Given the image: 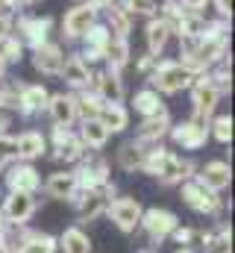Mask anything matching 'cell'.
<instances>
[{"label":"cell","mask_w":235,"mask_h":253,"mask_svg":"<svg viewBox=\"0 0 235 253\" xmlns=\"http://www.w3.org/2000/svg\"><path fill=\"white\" fill-rule=\"evenodd\" d=\"M6 65H9V62H6V59H3V56H0V80H3V77H6Z\"/></svg>","instance_id":"obj_44"},{"label":"cell","mask_w":235,"mask_h":253,"mask_svg":"<svg viewBox=\"0 0 235 253\" xmlns=\"http://www.w3.org/2000/svg\"><path fill=\"white\" fill-rule=\"evenodd\" d=\"M212 132H215V138H218L221 144H230V141H233V118H230V115H218V118L212 121Z\"/></svg>","instance_id":"obj_37"},{"label":"cell","mask_w":235,"mask_h":253,"mask_svg":"<svg viewBox=\"0 0 235 253\" xmlns=\"http://www.w3.org/2000/svg\"><path fill=\"white\" fill-rule=\"evenodd\" d=\"M176 253H194V251H191V248H179Z\"/></svg>","instance_id":"obj_46"},{"label":"cell","mask_w":235,"mask_h":253,"mask_svg":"<svg viewBox=\"0 0 235 253\" xmlns=\"http://www.w3.org/2000/svg\"><path fill=\"white\" fill-rule=\"evenodd\" d=\"M168 129H171V115H168V109H162V112H156V115H150V118L141 121V126H138V141L141 144H159V138Z\"/></svg>","instance_id":"obj_21"},{"label":"cell","mask_w":235,"mask_h":253,"mask_svg":"<svg viewBox=\"0 0 235 253\" xmlns=\"http://www.w3.org/2000/svg\"><path fill=\"white\" fill-rule=\"evenodd\" d=\"M147 53L156 59L165 47H168V39H171V27H168V21L165 18H150V24H147Z\"/></svg>","instance_id":"obj_23"},{"label":"cell","mask_w":235,"mask_h":253,"mask_svg":"<svg viewBox=\"0 0 235 253\" xmlns=\"http://www.w3.org/2000/svg\"><path fill=\"white\" fill-rule=\"evenodd\" d=\"M132 109H135L138 115L150 118V115L162 112L165 106H162V97H159L156 88H141V91H135V97H132Z\"/></svg>","instance_id":"obj_28"},{"label":"cell","mask_w":235,"mask_h":253,"mask_svg":"<svg viewBox=\"0 0 235 253\" xmlns=\"http://www.w3.org/2000/svg\"><path fill=\"white\" fill-rule=\"evenodd\" d=\"M59 77H62L71 88H88V85H91V71H88V62H85L79 53L65 56V65H62Z\"/></svg>","instance_id":"obj_17"},{"label":"cell","mask_w":235,"mask_h":253,"mask_svg":"<svg viewBox=\"0 0 235 253\" xmlns=\"http://www.w3.org/2000/svg\"><path fill=\"white\" fill-rule=\"evenodd\" d=\"M91 91H94L103 103H120V100H123V83H120V74H112V71L91 74Z\"/></svg>","instance_id":"obj_16"},{"label":"cell","mask_w":235,"mask_h":253,"mask_svg":"<svg viewBox=\"0 0 235 253\" xmlns=\"http://www.w3.org/2000/svg\"><path fill=\"white\" fill-rule=\"evenodd\" d=\"M106 215L112 218V224H115L120 233H135L138 224H141L144 209H141V203H138L135 197H115V200L106 206Z\"/></svg>","instance_id":"obj_4"},{"label":"cell","mask_w":235,"mask_h":253,"mask_svg":"<svg viewBox=\"0 0 235 253\" xmlns=\"http://www.w3.org/2000/svg\"><path fill=\"white\" fill-rule=\"evenodd\" d=\"M97 121L106 126L109 132H123V129L129 126V112H126L120 103H103V109H100Z\"/></svg>","instance_id":"obj_24"},{"label":"cell","mask_w":235,"mask_h":253,"mask_svg":"<svg viewBox=\"0 0 235 253\" xmlns=\"http://www.w3.org/2000/svg\"><path fill=\"white\" fill-rule=\"evenodd\" d=\"M100 109H103V100H100L94 91H85V94H79V97H77V115H79L82 121L97 118V115H100Z\"/></svg>","instance_id":"obj_33"},{"label":"cell","mask_w":235,"mask_h":253,"mask_svg":"<svg viewBox=\"0 0 235 253\" xmlns=\"http://www.w3.org/2000/svg\"><path fill=\"white\" fill-rule=\"evenodd\" d=\"M12 159H18L15 138H12V135H6V132H0V168H3L6 162H12Z\"/></svg>","instance_id":"obj_38"},{"label":"cell","mask_w":235,"mask_h":253,"mask_svg":"<svg viewBox=\"0 0 235 253\" xmlns=\"http://www.w3.org/2000/svg\"><path fill=\"white\" fill-rule=\"evenodd\" d=\"M179 197L185 200V206H191V209L200 212V215H215V212L224 206L221 194L212 191L209 186H203L200 180H185V186H182V194H179Z\"/></svg>","instance_id":"obj_3"},{"label":"cell","mask_w":235,"mask_h":253,"mask_svg":"<svg viewBox=\"0 0 235 253\" xmlns=\"http://www.w3.org/2000/svg\"><path fill=\"white\" fill-rule=\"evenodd\" d=\"M212 3H215V9H218L221 18H230L233 15V0H212Z\"/></svg>","instance_id":"obj_40"},{"label":"cell","mask_w":235,"mask_h":253,"mask_svg":"<svg viewBox=\"0 0 235 253\" xmlns=\"http://www.w3.org/2000/svg\"><path fill=\"white\" fill-rule=\"evenodd\" d=\"M12 33V15H6V18H0V39H6Z\"/></svg>","instance_id":"obj_41"},{"label":"cell","mask_w":235,"mask_h":253,"mask_svg":"<svg viewBox=\"0 0 235 253\" xmlns=\"http://www.w3.org/2000/svg\"><path fill=\"white\" fill-rule=\"evenodd\" d=\"M106 59H109V71L120 74L126 65H129V39H115L109 42V50H106Z\"/></svg>","instance_id":"obj_31"},{"label":"cell","mask_w":235,"mask_h":253,"mask_svg":"<svg viewBox=\"0 0 235 253\" xmlns=\"http://www.w3.org/2000/svg\"><path fill=\"white\" fill-rule=\"evenodd\" d=\"M129 15H147V18H153L156 15V9H159V3L156 0H123L120 3Z\"/></svg>","instance_id":"obj_36"},{"label":"cell","mask_w":235,"mask_h":253,"mask_svg":"<svg viewBox=\"0 0 235 253\" xmlns=\"http://www.w3.org/2000/svg\"><path fill=\"white\" fill-rule=\"evenodd\" d=\"M150 144H141V141H126L120 150H118V165L123 168V171H141V162H144V150H147Z\"/></svg>","instance_id":"obj_25"},{"label":"cell","mask_w":235,"mask_h":253,"mask_svg":"<svg viewBox=\"0 0 235 253\" xmlns=\"http://www.w3.org/2000/svg\"><path fill=\"white\" fill-rule=\"evenodd\" d=\"M9 124H12V115L6 112V106H0V132H3Z\"/></svg>","instance_id":"obj_42"},{"label":"cell","mask_w":235,"mask_h":253,"mask_svg":"<svg viewBox=\"0 0 235 253\" xmlns=\"http://www.w3.org/2000/svg\"><path fill=\"white\" fill-rule=\"evenodd\" d=\"M33 3H39V0H18V6H33Z\"/></svg>","instance_id":"obj_45"},{"label":"cell","mask_w":235,"mask_h":253,"mask_svg":"<svg viewBox=\"0 0 235 253\" xmlns=\"http://www.w3.org/2000/svg\"><path fill=\"white\" fill-rule=\"evenodd\" d=\"M109 12V33L115 36V39H129V30H132V15L123 9V6H109L106 9Z\"/></svg>","instance_id":"obj_32"},{"label":"cell","mask_w":235,"mask_h":253,"mask_svg":"<svg viewBox=\"0 0 235 253\" xmlns=\"http://www.w3.org/2000/svg\"><path fill=\"white\" fill-rule=\"evenodd\" d=\"M218 100H221V91H218L206 77H200V80L191 83V106H194V118H197V121H206V118L215 112Z\"/></svg>","instance_id":"obj_8"},{"label":"cell","mask_w":235,"mask_h":253,"mask_svg":"<svg viewBox=\"0 0 235 253\" xmlns=\"http://www.w3.org/2000/svg\"><path fill=\"white\" fill-rule=\"evenodd\" d=\"M206 253H233V233L221 227V233L206 242Z\"/></svg>","instance_id":"obj_35"},{"label":"cell","mask_w":235,"mask_h":253,"mask_svg":"<svg viewBox=\"0 0 235 253\" xmlns=\"http://www.w3.org/2000/svg\"><path fill=\"white\" fill-rule=\"evenodd\" d=\"M53 118L56 126H71L77 121V97L74 94H53L47 97V106H44Z\"/></svg>","instance_id":"obj_19"},{"label":"cell","mask_w":235,"mask_h":253,"mask_svg":"<svg viewBox=\"0 0 235 253\" xmlns=\"http://www.w3.org/2000/svg\"><path fill=\"white\" fill-rule=\"evenodd\" d=\"M62 65H65V53H62V47L53 44V42H44V44H39V47L33 50V68H36L39 74L59 77Z\"/></svg>","instance_id":"obj_13"},{"label":"cell","mask_w":235,"mask_h":253,"mask_svg":"<svg viewBox=\"0 0 235 253\" xmlns=\"http://www.w3.org/2000/svg\"><path fill=\"white\" fill-rule=\"evenodd\" d=\"M15 253H56V239L47 233H27Z\"/></svg>","instance_id":"obj_27"},{"label":"cell","mask_w":235,"mask_h":253,"mask_svg":"<svg viewBox=\"0 0 235 253\" xmlns=\"http://www.w3.org/2000/svg\"><path fill=\"white\" fill-rule=\"evenodd\" d=\"M109 194H115V186H112V183H106V186H100V189H79L77 191L71 200H74V206H77L79 221H94L97 215H103L106 206H109Z\"/></svg>","instance_id":"obj_2"},{"label":"cell","mask_w":235,"mask_h":253,"mask_svg":"<svg viewBox=\"0 0 235 253\" xmlns=\"http://www.w3.org/2000/svg\"><path fill=\"white\" fill-rule=\"evenodd\" d=\"M0 56L6 59V62H21V56H24V44H21V39L18 36H6V39H0Z\"/></svg>","instance_id":"obj_34"},{"label":"cell","mask_w":235,"mask_h":253,"mask_svg":"<svg viewBox=\"0 0 235 253\" xmlns=\"http://www.w3.org/2000/svg\"><path fill=\"white\" fill-rule=\"evenodd\" d=\"M62 253H91V239L79 230V227H68L59 239Z\"/></svg>","instance_id":"obj_29"},{"label":"cell","mask_w":235,"mask_h":253,"mask_svg":"<svg viewBox=\"0 0 235 253\" xmlns=\"http://www.w3.org/2000/svg\"><path fill=\"white\" fill-rule=\"evenodd\" d=\"M50 27H53V21H50V18L27 15V18H21V21H18V39H21V44H30V47L36 50L39 44H44V42H47Z\"/></svg>","instance_id":"obj_12"},{"label":"cell","mask_w":235,"mask_h":253,"mask_svg":"<svg viewBox=\"0 0 235 253\" xmlns=\"http://www.w3.org/2000/svg\"><path fill=\"white\" fill-rule=\"evenodd\" d=\"M53 159H59V162H79L82 156H85V144L79 141V135H68V138H62L59 144H53Z\"/></svg>","instance_id":"obj_30"},{"label":"cell","mask_w":235,"mask_h":253,"mask_svg":"<svg viewBox=\"0 0 235 253\" xmlns=\"http://www.w3.org/2000/svg\"><path fill=\"white\" fill-rule=\"evenodd\" d=\"M197 180H200L203 186H209L212 191H224L227 186H230V180H233V171H230V165H227V162L215 159V162H206V165L200 168Z\"/></svg>","instance_id":"obj_20"},{"label":"cell","mask_w":235,"mask_h":253,"mask_svg":"<svg viewBox=\"0 0 235 253\" xmlns=\"http://www.w3.org/2000/svg\"><path fill=\"white\" fill-rule=\"evenodd\" d=\"M0 212H3L6 227H24L33 218V212H36V197L24 194V191H9Z\"/></svg>","instance_id":"obj_6"},{"label":"cell","mask_w":235,"mask_h":253,"mask_svg":"<svg viewBox=\"0 0 235 253\" xmlns=\"http://www.w3.org/2000/svg\"><path fill=\"white\" fill-rule=\"evenodd\" d=\"M206 3H209V0H176V6H179L185 15H200V18H203Z\"/></svg>","instance_id":"obj_39"},{"label":"cell","mask_w":235,"mask_h":253,"mask_svg":"<svg viewBox=\"0 0 235 253\" xmlns=\"http://www.w3.org/2000/svg\"><path fill=\"white\" fill-rule=\"evenodd\" d=\"M109 42H112L109 27H103V24L94 21V24L85 30V36H82V56H88V62H100V59H106Z\"/></svg>","instance_id":"obj_11"},{"label":"cell","mask_w":235,"mask_h":253,"mask_svg":"<svg viewBox=\"0 0 235 253\" xmlns=\"http://www.w3.org/2000/svg\"><path fill=\"white\" fill-rule=\"evenodd\" d=\"M194 80H197V77H194L191 71H185L179 62H159L150 71V83H153V88L162 91V94H176V91H182V88H191Z\"/></svg>","instance_id":"obj_1"},{"label":"cell","mask_w":235,"mask_h":253,"mask_svg":"<svg viewBox=\"0 0 235 253\" xmlns=\"http://www.w3.org/2000/svg\"><path fill=\"white\" fill-rule=\"evenodd\" d=\"M6 183H9V191H24V194H36L41 189V177H39V171L30 162L12 165L9 174H6Z\"/></svg>","instance_id":"obj_14"},{"label":"cell","mask_w":235,"mask_h":253,"mask_svg":"<svg viewBox=\"0 0 235 253\" xmlns=\"http://www.w3.org/2000/svg\"><path fill=\"white\" fill-rule=\"evenodd\" d=\"M44 191H47L53 200H71V197L79 191V186H77L74 171H56V174H50V177H47Z\"/></svg>","instance_id":"obj_22"},{"label":"cell","mask_w":235,"mask_h":253,"mask_svg":"<svg viewBox=\"0 0 235 253\" xmlns=\"http://www.w3.org/2000/svg\"><path fill=\"white\" fill-rule=\"evenodd\" d=\"M85 3H88L91 9H109V6H112L115 0H85Z\"/></svg>","instance_id":"obj_43"},{"label":"cell","mask_w":235,"mask_h":253,"mask_svg":"<svg viewBox=\"0 0 235 253\" xmlns=\"http://www.w3.org/2000/svg\"><path fill=\"white\" fill-rule=\"evenodd\" d=\"M47 97L50 94H47L44 85H27V83H21L18 94H15V109L21 115H36V112H41L47 106Z\"/></svg>","instance_id":"obj_15"},{"label":"cell","mask_w":235,"mask_h":253,"mask_svg":"<svg viewBox=\"0 0 235 253\" xmlns=\"http://www.w3.org/2000/svg\"><path fill=\"white\" fill-rule=\"evenodd\" d=\"M109 129L100 124L97 118H88V121H82V129H79V141L85 144V147H94V150H100L106 141H109Z\"/></svg>","instance_id":"obj_26"},{"label":"cell","mask_w":235,"mask_h":253,"mask_svg":"<svg viewBox=\"0 0 235 253\" xmlns=\"http://www.w3.org/2000/svg\"><path fill=\"white\" fill-rule=\"evenodd\" d=\"M15 150H18V159H21V162H33V159L44 156L47 138H44L39 129H24V132L15 138Z\"/></svg>","instance_id":"obj_18"},{"label":"cell","mask_w":235,"mask_h":253,"mask_svg":"<svg viewBox=\"0 0 235 253\" xmlns=\"http://www.w3.org/2000/svg\"><path fill=\"white\" fill-rule=\"evenodd\" d=\"M97 21V9H91L88 3H77L74 9H68V15L62 18V36L68 42H77L85 36V30Z\"/></svg>","instance_id":"obj_7"},{"label":"cell","mask_w":235,"mask_h":253,"mask_svg":"<svg viewBox=\"0 0 235 253\" xmlns=\"http://www.w3.org/2000/svg\"><path fill=\"white\" fill-rule=\"evenodd\" d=\"M171 135H174V141L182 150H200L206 144V138H209V124L191 118V121H182V124L171 126Z\"/></svg>","instance_id":"obj_10"},{"label":"cell","mask_w":235,"mask_h":253,"mask_svg":"<svg viewBox=\"0 0 235 253\" xmlns=\"http://www.w3.org/2000/svg\"><path fill=\"white\" fill-rule=\"evenodd\" d=\"M138 227L150 236L153 245H159V242H165L176 227H179V221H176V215L171 212V209H159V206H153V209H147V212L141 215V224H138Z\"/></svg>","instance_id":"obj_5"},{"label":"cell","mask_w":235,"mask_h":253,"mask_svg":"<svg viewBox=\"0 0 235 253\" xmlns=\"http://www.w3.org/2000/svg\"><path fill=\"white\" fill-rule=\"evenodd\" d=\"M79 162L82 165L74 171L79 189H100V186L109 183V162L103 156H88V159H79Z\"/></svg>","instance_id":"obj_9"}]
</instances>
